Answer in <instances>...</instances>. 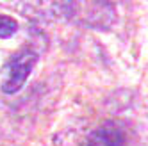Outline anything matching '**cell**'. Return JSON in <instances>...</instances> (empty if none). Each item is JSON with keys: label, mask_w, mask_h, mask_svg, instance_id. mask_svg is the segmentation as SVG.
<instances>
[{"label": "cell", "mask_w": 148, "mask_h": 146, "mask_svg": "<svg viewBox=\"0 0 148 146\" xmlns=\"http://www.w3.org/2000/svg\"><path fill=\"white\" fill-rule=\"evenodd\" d=\"M129 132L121 121L107 119L82 135L64 132L56 137V146H127Z\"/></svg>", "instance_id": "obj_1"}, {"label": "cell", "mask_w": 148, "mask_h": 146, "mask_svg": "<svg viewBox=\"0 0 148 146\" xmlns=\"http://www.w3.org/2000/svg\"><path fill=\"white\" fill-rule=\"evenodd\" d=\"M36 62H38V52H34V48L29 45L14 52L5 61L2 68V75H4L2 91L5 95H14L25 86Z\"/></svg>", "instance_id": "obj_2"}, {"label": "cell", "mask_w": 148, "mask_h": 146, "mask_svg": "<svg viewBox=\"0 0 148 146\" xmlns=\"http://www.w3.org/2000/svg\"><path fill=\"white\" fill-rule=\"evenodd\" d=\"M18 30V22L11 16L0 14V39H7L16 34Z\"/></svg>", "instance_id": "obj_3"}]
</instances>
